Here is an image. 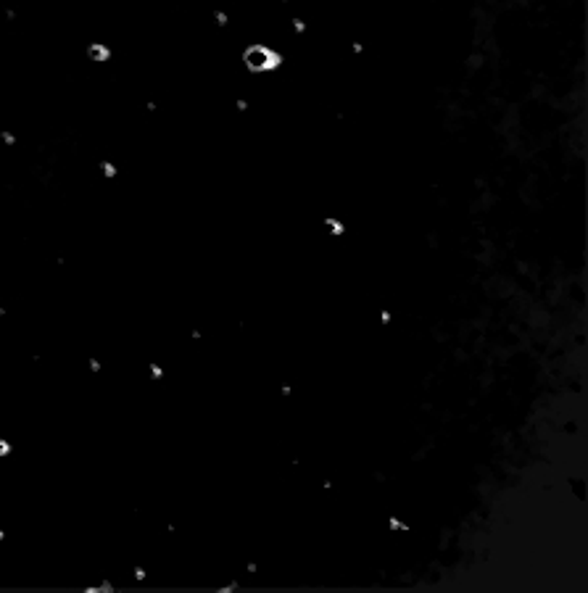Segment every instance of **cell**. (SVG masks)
Wrapping results in <instances>:
<instances>
[{
    "mask_svg": "<svg viewBox=\"0 0 588 593\" xmlns=\"http://www.w3.org/2000/svg\"><path fill=\"white\" fill-rule=\"evenodd\" d=\"M245 63H248V69L254 71H264V69H272L277 63V56L272 53V50L261 48V45H256V48H248L245 50Z\"/></svg>",
    "mask_w": 588,
    "mask_h": 593,
    "instance_id": "1",
    "label": "cell"
},
{
    "mask_svg": "<svg viewBox=\"0 0 588 593\" xmlns=\"http://www.w3.org/2000/svg\"><path fill=\"white\" fill-rule=\"evenodd\" d=\"M3 454H8V443L0 440V456H3Z\"/></svg>",
    "mask_w": 588,
    "mask_h": 593,
    "instance_id": "2",
    "label": "cell"
}]
</instances>
